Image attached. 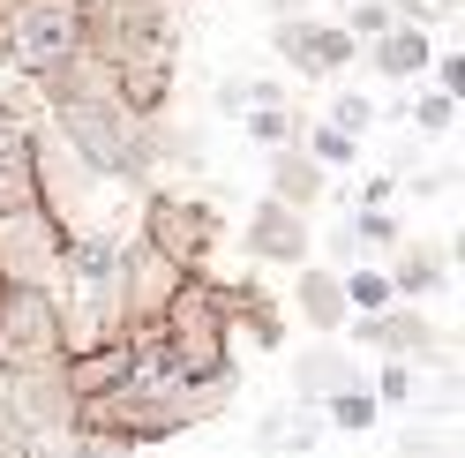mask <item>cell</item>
Segmentation results:
<instances>
[{"label": "cell", "mask_w": 465, "mask_h": 458, "mask_svg": "<svg viewBox=\"0 0 465 458\" xmlns=\"http://www.w3.org/2000/svg\"><path fill=\"white\" fill-rule=\"evenodd\" d=\"M15 53L31 68H53L75 53V0H23L15 8Z\"/></svg>", "instance_id": "6da1fadb"}, {"label": "cell", "mask_w": 465, "mask_h": 458, "mask_svg": "<svg viewBox=\"0 0 465 458\" xmlns=\"http://www.w3.org/2000/svg\"><path fill=\"white\" fill-rule=\"evenodd\" d=\"M53 346V316H45V301L38 294H15L8 301V316H0V361H38Z\"/></svg>", "instance_id": "7a4b0ae2"}, {"label": "cell", "mask_w": 465, "mask_h": 458, "mask_svg": "<svg viewBox=\"0 0 465 458\" xmlns=\"http://www.w3.org/2000/svg\"><path fill=\"white\" fill-rule=\"evenodd\" d=\"M285 61L308 68V75H331V68L353 61V38L331 31V23H293V31H285Z\"/></svg>", "instance_id": "3957f363"}, {"label": "cell", "mask_w": 465, "mask_h": 458, "mask_svg": "<svg viewBox=\"0 0 465 458\" xmlns=\"http://www.w3.org/2000/svg\"><path fill=\"white\" fill-rule=\"evenodd\" d=\"M255 248H263V255H301V225H293V211H263V218H255Z\"/></svg>", "instance_id": "277c9868"}, {"label": "cell", "mask_w": 465, "mask_h": 458, "mask_svg": "<svg viewBox=\"0 0 465 458\" xmlns=\"http://www.w3.org/2000/svg\"><path fill=\"white\" fill-rule=\"evenodd\" d=\"M375 61H383L391 75H413V68H428V38H420V31H391Z\"/></svg>", "instance_id": "5b68a950"}, {"label": "cell", "mask_w": 465, "mask_h": 458, "mask_svg": "<svg viewBox=\"0 0 465 458\" xmlns=\"http://www.w3.org/2000/svg\"><path fill=\"white\" fill-rule=\"evenodd\" d=\"M23 158H31V143H23V128L0 113V174H23Z\"/></svg>", "instance_id": "8992f818"}, {"label": "cell", "mask_w": 465, "mask_h": 458, "mask_svg": "<svg viewBox=\"0 0 465 458\" xmlns=\"http://www.w3.org/2000/svg\"><path fill=\"white\" fill-rule=\"evenodd\" d=\"M331 421H338V428H368V421H375V406H368L361 391H338V398H331Z\"/></svg>", "instance_id": "52a82bcc"}, {"label": "cell", "mask_w": 465, "mask_h": 458, "mask_svg": "<svg viewBox=\"0 0 465 458\" xmlns=\"http://www.w3.org/2000/svg\"><path fill=\"white\" fill-rule=\"evenodd\" d=\"M331 128H338V135H361V128H368V98H338V105H331Z\"/></svg>", "instance_id": "ba28073f"}, {"label": "cell", "mask_w": 465, "mask_h": 458, "mask_svg": "<svg viewBox=\"0 0 465 458\" xmlns=\"http://www.w3.org/2000/svg\"><path fill=\"white\" fill-rule=\"evenodd\" d=\"M308 436H315L308 421H263V443H293V451H301Z\"/></svg>", "instance_id": "9c48e42d"}, {"label": "cell", "mask_w": 465, "mask_h": 458, "mask_svg": "<svg viewBox=\"0 0 465 458\" xmlns=\"http://www.w3.org/2000/svg\"><path fill=\"white\" fill-rule=\"evenodd\" d=\"M353 301H361V308H383V301H391V278L361 271V278H353Z\"/></svg>", "instance_id": "30bf717a"}, {"label": "cell", "mask_w": 465, "mask_h": 458, "mask_svg": "<svg viewBox=\"0 0 465 458\" xmlns=\"http://www.w3.org/2000/svg\"><path fill=\"white\" fill-rule=\"evenodd\" d=\"M315 151H323L331 165H353V135H338V128H323V135H315Z\"/></svg>", "instance_id": "8fae6325"}, {"label": "cell", "mask_w": 465, "mask_h": 458, "mask_svg": "<svg viewBox=\"0 0 465 458\" xmlns=\"http://www.w3.org/2000/svg\"><path fill=\"white\" fill-rule=\"evenodd\" d=\"M420 128H450V98H420Z\"/></svg>", "instance_id": "7c38bea8"}, {"label": "cell", "mask_w": 465, "mask_h": 458, "mask_svg": "<svg viewBox=\"0 0 465 458\" xmlns=\"http://www.w3.org/2000/svg\"><path fill=\"white\" fill-rule=\"evenodd\" d=\"M255 135H263V143H285V113L263 105V113H255Z\"/></svg>", "instance_id": "4fadbf2b"}, {"label": "cell", "mask_w": 465, "mask_h": 458, "mask_svg": "<svg viewBox=\"0 0 465 458\" xmlns=\"http://www.w3.org/2000/svg\"><path fill=\"white\" fill-rule=\"evenodd\" d=\"M361 241L383 248V241H398V225H391V218H361Z\"/></svg>", "instance_id": "5bb4252c"}, {"label": "cell", "mask_w": 465, "mask_h": 458, "mask_svg": "<svg viewBox=\"0 0 465 458\" xmlns=\"http://www.w3.org/2000/svg\"><path fill=\"white\" fill-rule=\"evenodd\" d=\"M0 458H23V443L8 436V421H0Z\"/></svg>", "instance_id": "9a60e30c"}, {"label": "cell", "mask_w": 465, "mask_h": 458, "mask_svg": "<svg viewBox=\"0 0 465 458\" xmlns=\"http://www.w3.org/2000/svg\"><path fill=\"white\" fill-rule=\"evenodd\" d=\"M413 8H420V15H450V0H413Z\"/></svg>", "instance_id": "2e32d148"}]
</instances>
